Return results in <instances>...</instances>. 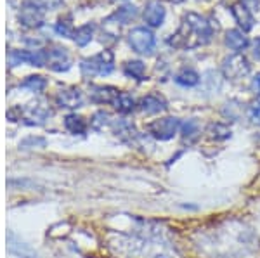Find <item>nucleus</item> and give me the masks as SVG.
I'll return each instance as SVG.
<instances>
[{
	"label": "nucleus",
	"instance_id": "obj_6",
	"mask_svg": "<svg viewBox=\"0 0 260 258\" xmlns=\"http://www.w3.org/2000/svg\"><path fill=\"white\" fill-rule=\"evenodd\" d=\"M45 18V7L35 6V4H28L19 11V23L23 24L24 28H39L42 26Z\"/></svg>",
	"mask_w": 260,
	"mask_h": 258
},
{
	"label": "nucleus",
	"instance_id": "obj_5",
	"mask_svg": "<svg viewBox=\"0 0 260 258\" xmlns=\"http://www.w3.org/2000/svg\"><path fill=\"white\" fill-rule=\"evenodd\" d=\"M250 61L243 54H233L222 61V73L229 80H241L250 73Z\"/></svg>",
	"mask_w": 260,
	"mask_h": 258
},
{
	"label": "nucleus",
	"instance_id": "obj_17",
	"mask_svg": "<svg viewBox=\"0 0 260 258\" xmlns=\"http://www.w3.org/2000/svg\"><path fill=\"white\" fill-rule=\"evenodd\" d=\"M94 30H95V26L92 23H87V24H83V26L77 28L73 33L75 44L80 45V47H85L87 44H90L92 35H94Z\"/></svg>",
	"mask_w": 260,
	"mask_h": 258
},
{
	"label": "nucleus",
	"instance_id": "obj_7",
	"mask_svg": "<svg viewBox=\"0 0 260 258\" xmlns=\"http://www.w3.org/2000/svg\"><path fill=\"white\" fill-rule=\"evenodd\" d=\"M144 21L146 24L151 28H160L163 24V21H165V16H167V11L165 7H163V4L160 0H151V2L146 6L144 9Z\"/></svg>",
	"mask_w": 260,
	"mask_h": 258
},
{
	"label": "nucleus",
	"instance_id": "obj_30",
	"mask_svg": "<svg viewBox=\"0 0 260 258\" xmlns=\"http://www.w3.org/2000/svg\"><path fill=\"white\" fill-rule=\"evenodd\" d=\"M169 2H174V4H179V2H182V0H169Z\"/></svg>",
	"mask_w": 260,
	"mask_h": 258
},
{
	"label": "nucleus",
	"instance_id": "obj_10",
	"mask_svg": "<svg viewBox=\"0 0 260 258\" xmlns=\"http://www.w3.org/2000/svg\"><path fill=\"white\" fill-rule=\"evenodd\" d=\"M47 66L52 71H66L71 68V59L66 49H52L47 51Z\"/></svg>",
	"mask_w": 260,
	"mask_h": 258
},
{
	"label": "nucleus",
	"instance_id": "obj_19",
	"mask_svg": "<svg viewBox=\"0 0 260 258\" xmlns=\"http://www.w3.org/2000/svg\"><path fill=\"white\" fill-rule=\"evenodd\" d=\"M207 134L213 140H225V139H231L233 132H231V128L224 123H210L207 127Z\"/></svg>",
	"mask_w": 260,
	"mask_h": 258
},
{
	"label": "nucleus",
	"instance_id": "obj_18",
	"mask_svg": "<svg viewBox=\"0 0 260 258\" xmlns=\"http://www.w3.org/2000/svg\"><path fill=\"white\" fill-rule=\"evenodd\" d=\"M113 106H115V109H118L120 113H123V115L132 113V111L136 109V99L127 92H120L118 97L113 102Z\"/></svg>",
	"mask_w": 260,
	"mask_h": 258
},
{
	"label": "nucleus",
	"instance_id": "obj_15",
	"mask_svg": "<svg viewBox=\"0 0 260 258\" xmlns=\"http://www.w3.org/2000/svg\"><path fill=\"white\" fill-rule=\"evenodd\" d=\"M136 16H137V7L136 6H123V7H120L116 12H113L106 21L108 23H113V21H115V24H127L132 19H136Z\"/></svg>",
	"mask_w": 260,
	"mask_h": 258
},
{
	"label": "nucleus",
	"instance_id": "obj_13",
	"mask_svg": "<svg viewBox=\"0 0 260 258\" xmlns=\"http://www.w3.org/2000/svg\"><path fill=\"white\" fill-rule=\"evenodd\" d=\"M113 128H115L116 137H120L123 142H127L130 145L136 144L137 139H139V134H137L136 127H134L130 122H127V120H120V122H116Z\"/></svg>",
	"mask_w": 260,
	"mask_h": 258
},
{
	"label": "nucleus",
	"instance_id": "obj_3",
	"mask_svg": "<svg viewBox=\"0 0 260 258\" xmlns=\"http://www.w3.org/2000/svg\"><path fill=\"white\" fill-rule=\"evenodd\" d=\"M127 40L132 51L142 54V56H151L154 52V49H156V36L148 28H134L127 35Z\"/></svg>",
	"mask_w": 260,
	"mask_h": 258
},
{
	"label": "nucleus",
	"instance_id": "obj_4",
	"mask_svg": "<svg viewBox=\"0 0 260 258\" xmlns=\"http://www.w3.org/2000/svg\"><path fill=\"white\" fill-rule=\"evenodd\" d=\"M180 127H182V123H180L179 118H175V116H165V118L151 122L148 125V132L156 140H163L165 142V140L174 139L179 134Z\"/></svg>",
	"mask_w": 260,
	"mask_h": 258
},
{
	"label": "nucleus",
	"instance_id": "obj_28",
	"mask_svg": "<svg viewBox=\"0 0 260 258\" xmlns=\"http://www.w3.org/2000/svg\"><path fill=\"white\" fill-rule=\"evenodd\" d=\"M253 54H255V57L260 61V36L255 40V44H253Z\"/></svg>",
	"mask_w": 260,
	"mask_h": 258
},
{
	"label": "nucleus",
	"instance_id": "obj_25",
	"mask_svg": "<svg viewBox=\"0 0 260 258\" xmlns=\"http://www.w3.org/2000/svg\"><path fill=\"white\" fill-rule=\"evenodd\" d=\"M56 31L59 33L61 36H66V39H73V26H71V23L68 21H59V23L56 24Z\"/></svg>",
	"mask_w": 260,
	"mask_h": 258
},
{
	"label": "nucleus",
	"instance_id": "obj_21",
	"mask_svg": "<svg viewBox=\"0 0 260 258\" xmlns=\"http://www.w3.org/2000/svg\"><path fill=\"white\" fill-rule=\"evenodd\" d=\"M64 127H66V130L71 132V134H83V132L87 130V123H85V120L82 118V116H78V115H68L64 118Z\"/></svg>",
	"mask_w": 260,
	"mask_h": 258
},
{
	"label": "nucleus",
	"instance_id": "obj_16",
	"mask_svg": "<svg viewBox=\"0 0 260 258\" xmlns=\"http://www.w3.org/2000/svg\"><path fill=\"white\" fill-rule=\"evenodd\" d=\"M174 80L177 85L180 87H186V89H189V87H196L200 83V75L194 71V69H180V71L175 75Z\"/></svg>",
	"mask_w": 260,
	"mask_h": 258
},
{
	"label": "nucleus",
	"instance_id": "obj_22",
	"mask_svg": "<svg viewBox=\"0 0 260 258\" xmlns=\"http://www.w3.org/2000/svg\"><path fill=\"white\" fill-rule=\"evenodd\" d=\"M21 87L31 90V92H42V90L47 87V82H45V78H42V77H28L26 80L21 83Z\"/></svg>",
	"mask_w": 260,
	"mask_h": 258
},
{
	"label": "nucleus",
	"instance_id": "obj_29",
	"mask_svg": "<svg viewBox=\"0 0 260 258\" xmlns=\"http://www.w3.org/2000/svg\"><path fill=\"white\" fill-rule=\"evenodd\" d=\"M253 83H255V89H257L258 92H260V73L257 75V77H255V82Z\"/></svg>",
	"mask_w": 260,
	"mask_h": 258
},
{
	"label": "nucleus",
	"instance_id": "obj_14",
	"mask_svg": "<svg viewBox=\"0 0 260 258\" xmlns=\"http://www.w3.org/2000/svg\"><path fill=\"white\" fill-rule=\"evenodd\" d=\"M120 90L116 89V87H95V89H92L90 92V99L94 102H99V104H113L115 102V99L118 97Z\"/></svg>",
	"mask_w": 260,
	"mask_h": 258
},
{
	"label": "nucleus",
	"instance_id": "obj_23",
	"mask_svg": "<svg viewBox=\"0 0 260 258\" xmlns=\"http://www.w3.org/2000/svg\"><path fill=\"white\" fill-rule=\"evenodd\" d=\"M180 128H182L184 139H194V137L200 134V127H198V122H196V120H187Z\"/></svg>",
	"mask_w": 260,
	"mask_h": 258
},
{
	"label": "nucleus",
	"instance_id": "obj_8",
	"mask_svg": "<svg viewBox=\"0 0 260 258\" xmlns=\"http://www.w3.org/2000/svg\"><path fill=\"white\" fill-rule=\"evenodd\" d=\"M139 107L142 113H146V115H158V113L167 111L169 104H167L165 97L160 94H148L141 99Z\"/></svg>",
	"mask_w": 260,
	"mask_h": 258
},
{
	"label": "nucleus",
	"instance_id": "obj_2",
	"mask_svg": "<svg viewBox=\"0 0 260 258\" xmlns=\"http://www.w3.org/2000/svg\"><path fill=\"white\" fill-rule=\"evenodd\" d=\"M80 68L82 73L87 75V77H94V75L104 77V75H110L115 69V57H113L111 51H103L95 54V56L83 59Z\"/></svg>",
	"mask_w": 260,
	"mask_h": 258
},
{
	"label": "nucleus",
	"instance_id": "obj_20",
	"mask_svg": "<svg viewBox=\"0 0 260 258\" xmlns=\"http://www.w3.org/2000/svg\"><path fill=\"white\" fill-rule=\"evenodd\" d=\"M123 73L128 78H136V80H144L146 77V66L142 61H128L123 64Z\"/></svg>",
	"mask_w": 260,
	"mask_h": 258
},
{
	"label": "nucleus",
	"instance_id": "obj_1",
	"mask_svg": "<svg viewBox=\"0 0 260 258\" xmlns=\"http://www.w3.org/2000/svg\"><path fill=\"white\" fill-rule=\"evenodd\" d=\"M213 36L212 21L196 14H184L179 30L169 39V44L175 49H196L200 45H207Z\"/></svg>",
	"mask_w": 260,
	"mask_h": 258
},
{
	"label": "nucleus",
	"instance_id": "obj_26",
	"mask_svg": "<svg viewBox=\"0 0 260 258\" xmlns=\"http://www.w3.org/2000/svg\"><path fill=\"white\" fill-rule=\"evenodd\" d=\"M108 120H110V115L104 113V111H99V113H95L94 118H92V127L99 130V128H103L104 125L108 123Z\"/></svg>",
	"mask_w": 260,
	"mask_h": 258
},
{
	"label": "nucleus",
	"instance_id": "obj_9",
	"mask_svg": "<svg viewBox=\"0 0 260 258\" xmlns=\"http://www.w3.org/2000/svg\"><path fill=\"white\" fill-rule=\"evenodd\" d=\"M231 12H233L234 19H236V23L240 24L241 31H250L251 28H253V24H255L253 12H251L243 2L233 4V7H231Z\"/></svg>",
	"mask_w": 260,
	"mask_h": 258
},
{
	"label": "nucleus",
	"instance_id": "obj_27",
	"mask_svg": "<svg viewBox=\"0 0 260 258\" xmlns=\"http://www.w3.org/2000/svg\"><path fill=\"white\" fill-rule=\"evenodd\" d=\"M243 4H245L248 9L253 12V11H258V7H260V0H241Z\"/></svg>",
	"mask_w": 260,
	"mask_h": 258
},
{
	"label": "nucleus",
	"instance_id": "obj_24",
	"mask_svg": "<svg viewBox=\"0 0 260 258\" xmlns=\"http://www.w3.org/2000/svg\"><path fill=\"white\" fill-rule=\"evenodd\" d=\"M248 118L253 125L260 127V99L251 102V106L248 107Z\"/></svg>",
	"mask_w": 260,
	"mask_h": 258
},
{
	"label": "nucleus",
	"instance_id": "obj_31",
	"mask_svg": "<svg viewBox=\"0 0 260 258\" xmlns=\"http://www.w3.org/2000/svg\"><path fill=\"white\" fill-rule=\"evenodd\" d=\"M111 2H123V0H111Z\"/></svg>",
	"mask_w": 260,
	"mask_h": 258
},
{
	"label": "nucleus",
	"instance_id": "obj_12",
	"mask_svg": "<svg viewBox=\"0 0 260 258\" xmlns=\"http://www.w3.org/2000/svg\"><path fill=\"white\" fill-rule=\"evenodd\" d=\"M224 42H225V45H228L231 51H234L236 54L245 51V49L250 45L248 36H246L245 31H241V30H229L228 33H225Z\"/></svg>",
	"mask_w": 260,
	"mask_h": 258
},
{
	"label": "nucleus",
	"instance_id": "obj_11",
	"mask_svg": "<svg viewBox=\"0 0 260 258\" xmlns=\"http://www.w3.org/2000/svg\"><path fill=\"white\" fill-rule=\"evenodd\" d=\"M56 101L61 107H70V109H73V107L82 106L83 97H82V92L78 89H62L57 92Z\"/></svg>",
	"mask_w": 260,
	"mask_h": 258
}]
</instances>
